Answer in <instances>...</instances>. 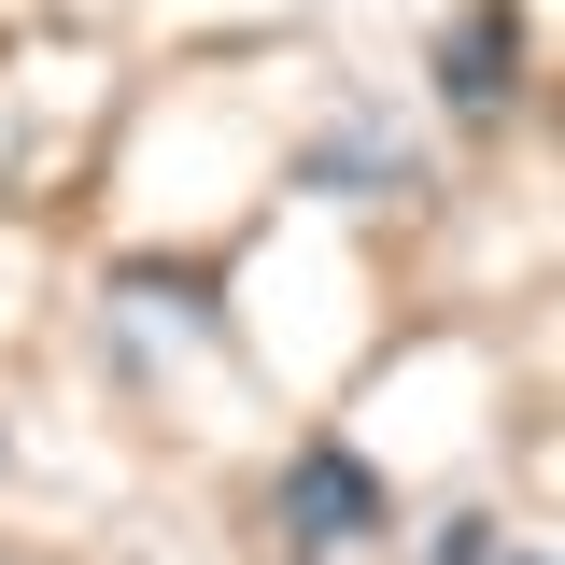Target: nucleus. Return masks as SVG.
<instances>
[{
	"label": "nucleus",
	"instance_id": "f257e3e1",
	"mask_svg": "<svg viewBox=\"0 0 565 565\" xmlns=\"http://www.w3.org/2000/svg\"><path fill=\"white\" fill-rule=\"evenodd\" d=\"M282 537H297V552H367V537H396L382 467H367L353 438H297V452H282Z\"/></svg>",
	"mask_w": 565,
	"mask_h": 565
},
{
	"label": "nucleus",
	"instance_id": "f03ea898",
	"mask_svg": "<svg viewBox=\"0 0 565 565\" xmlns=\"http://www.w3.org/2000/svg\"><path fill=\"white\" fill-rule=\"evenodd\" d=\"M438 99H452V114H509V99H523V14H509V0H467V14L438 29Z\"/></svg>",
	"mask_w": 565,
	"mask_h": 565
},
{
	"label": "nucleus",
	"instance_id": "7ed1b4c3",
	"mask_svg": "<svg viewBox=\"0 0 565 565\" xmlns=\"http://www.w3.org/2000/svg\"><path fill=\"white\" fill-rule=\"evenodd\" d=\"M311 170H326L340 199H382V184H411V156H382V141H367V128H340V141H326V156H311Z\"/></svg>",
	"mask_w": 565,
	"mask_h": 565
},
{
	"label": "nucleus",
	"instance_id": "20e7f679",
	"mask_svg": "<svg viewBox=\"0 0 565 565\" xmlns=\"http://www.w3.org/2000/svg\"><path fill=\"white\" fill-rule=\"evenodd\" d=\"M438 565H552V552L509 537V523H438Z\"/></svg>",
	"mask_w": 565,
	"mask_h": 565
}]
</instances>
